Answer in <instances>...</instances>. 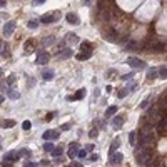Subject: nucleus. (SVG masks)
Wrapping results in <instances>:
<instances>
[{"label":"nucleus","instance_id":"49530a36","mask_svg":"<svg viewBox=\"0 0 167 167\" xmlns=\"http://www.w3.org/2000/svg\"><path fill=\"white\" fill-rule=\"evenodd\" d=\"M147 105H149V99H146L144 102H142V104H140V109H146Z\"/></svg>","mask_w":167,"mask_h":167},{"label":"nucleus","instance_id":"423d86ee","mask_svg":"<svg viewBox=\"0 0 167 167\" xmlns=\"http://www.w3.org/2000/svg\"><path fill=\"white\" fill-rule=\"evenodd\" d=\"M49 60H50V55L47 54L45 50H40V52L37 54V64L38 65H44V64H47Z\"/></svg>","mask_w":167,"mask_h":167},{"label":"nucleus","instance_id":"bb28decb","mask_svg":"<svg viewBox=\"0 0 167 167\" xmlns=\"http://www.w3.org/2000/svg\"><path fill=\"white\" fill-rule=\"evenodd\" d=\"M84 95H85V90H84V89H80V90H77V94L72 97V100H79V99H82Z\"/></svg>","mask_w":167,"mask_h":167},{"label":"nucleus","instance_id":"4d7b16f0","mask_svg":"<svg viewBox=\"0 0 167 167\" xmlns=\"http://www.w3.org/2000/svg\"><path fill=\"white\" fill-rule=\"evenodd\" d=\"M2 102H4V97H2V95H0V104H2Z\"/></svg>","mask_w":167,"mask_h":167},{"label":"nucleus","instance_id":"4c0bfd02","mask_svg":"<svg viewBox=\"0 0 167 167\" xmlns=\"http://www.w3.org/2000/svg\"><path fill=\"white\" fill-rule=\"evenodd\" d=\"M17 154H18V157H20V155H30V150H27V149H22V150H18Z\"/></svg>","mask_w":167,"mask_h":167},{"label":"nucleus","instance_id":"37998d69","mask_svg":"<svg viewBox=\"0 0 167 167\" xmlns=\"http://www.w3.org/2000/svg\"><path fill=\"white\" fill-rule=\"evenodd\" d=\"M80 47H82V50H84V49H85V50H89V49H90V44H89V42H84V44H82Z\"/></svg>","mask_w":167,"mask_h":167},{"label":"nucleus","instance_id":"412c9836","mask_svg":"<svg viewBox=\"0 0 167 167\" xmlns=\"http://www.w3.org/2000/svg\"><path fill=\"white\" fill-rule=\"evenodd\" d=\"M42 79L47 80V82H49V80H52V79H54V70H44V74H42Z\"/></svg>","mask_w":167,"mask_h":167},{"label":"nucleus","instance_id":"a19ab883","mask_svg":"<svg viewBox=\"0 0 167 167\" xmlns=\"http://www.w3.org/2000/svg\"><path fill=\"white\" fill-rule=\"evenodd\" d=\"M132 77H134L132 74H124V75L120 77V79H122V80H132Z\"/></svg>","mask_w":167,"mask_h":167},{"label":"nucleus","instance_id":"864d4df0","mask_svg":"<svg viewBox=\"0 0 167 167\" xmlns=\"http://www.w3.org/2000/svg\"><path fill=\"white\" fill-rule=\"evenodd\" d=\"M4 167H12V164H10V162H4Z\"/></svg>","mask_w":167,"mask_h":167},{"label":"nucleus","instance_id":"de8ad7c7","mask_svg":"<svg viewBox=\"0 0 167 167\" xmlns=\"http://www.w3.org/2000/svg\"><path fill=\"white\" fill-rule=\"evenodd\" d=\"M44 2H45V0H33L32 4L33 5H40V4H44Z\"/></svg>","mask_w":167,"mask_h":167},{"label":"nucleus","instance_id":"4468645a","mask_svg":"<svg viewBox=\"0 0 167 167\" xmlns=\"http://www.w3.org/2000/svg\"><path fill=\"white\" fill-rule=\"evenodd\" d=\"M77 152H79V142H72L67 154H69V157H77Z\"/></svg>","mask_w":167,"mask_h":167},{"label":"nucleus","instance_id":"1a4fd4ad","mask_svg":"<svg viewBox=\"0 0 167 167\" xmlns=\"http://www.w3.org/2000/svg\"><path fill=\"white\" fill-rule=\"evenodd\" d=\"M157 134L159 135H164V134H166V115H162L157 120Z\"/></svg>","mask_w":167,"mask_h":167},{"label":"nucleus","instance_id":"2eb2a0df","mask_svg":"<svg viewBox=\"0 0 167 167\" xmlns=\"http://www.w3.org/2000/svg\"><path fill=\"white\" fill-rule=\"evenodd\" d=\"M17 159H18V154H17L15 150H10V152L5 154L4 160H5V162H12V160H17Z\"/></svg>","mask_w":167,"mask_h":167},{"label":"nucleus","instance_id":"9b49d317","mask_svg":"<svg viewBox=\"0 0 167 167\" xmlns=\"http://www.w3.org/2000/svg\"><path fill=\"white\" fill-rule=\"evenodd\" d=\"M124 160V155L120 152H115V154H110V159H109V164H120Z\"/></svg>","mask_w":167,"mask_h":167},{"label":"nucleus","instance_id":"9d476101","mask_svg":"<svg viewBox=\"0 0 167 167\" xmlns=\"http://www.w3.org/2000/svg\"><path fill=\"white\" fill-rule=\"evenodd\" d=\"M72 55H74L72 49H64V50H60L58 54H55V57L60 58V60H64V58H69V57H72Z\"/></svg>","mask_w":167,"mask_h":167},{"label":"nucleus","instance_id":"8fccbe9b","mask_svg":"<svg viewBox=\"0 0 167 167\" xmlns=\"http://www.w3.org/2000/svg\"><path fill=\"white\" fill-rule=\"evenodd\" d=\"M24 167H37V164H33V162H29V164H25Z\"/></svg>","mask_w":167,"mask_h":167},{"label":"nucleus","instance_id":"473e14b6","mask_svg":"<svg viewBox=\"0 0 167 167\" xmlns=\"http://www.w3.org/2000/svg\"><path fill=\"white\" fill-rule=\"evenodd\" d=\"M27 27H29V29H37V27H38V22L37 20H29Z\"/></svg>","mask_w":167,"mask_h":167},{"label":"nucleus","instance_id":"393cba45","mask_svg":"<svg viewBox=\"0 0 167 167\" xmlns=\"http://www.w3.org/2000/svg\"><path fill=\"white\" fill-rule=\"evenodd\" d=\"M0 125H4V127H13V125H15V120H12V119H5V120H2L0 122Z\"/></svg>","mask_w":167,"mask_h":167},{"label":"nucleus","instance_id":"09e8293b","mask_svg":"<svg viewBox=\"0 0 167 167\" xmlns=\"http://www.w3.org/2000/svg\"><path fill=\"white\" fill-rule=\"evenodd\" d=\"M60 129H62V130H67V129H70V124H64L62 127H60Z\"/></svg>","mask_w":167,"mask_h":167},{"label":"nucleus","instance_id":"603ef678","mask_svg":"<svg viewBox=\"0 0 167 167\" xmlns=\"http://www.w3.org/2000/svg\"><path fill=\"white\" fill-rule=\"evenodd\" d=\"M29 85H35V80H33V79H29Z\"/></svg>","mask_w":167,"mask_h":167},{"label":"nucleus","instance_id":"6e6552de","mask_svg":"<svg viewBox=\"0 0 167 167\" xmlns=\"http://www.w3.org/2000/svg\"><path fill=\"white\" fill-rule=\"evenodd\" d=\"M15 27H17L15 22H8V24H5V27H4V35L5 37H10V35L13 33V30H15Z\"/></svg>","mask_w":167,"mask_h":167},{"label":"nucleus","instance_id":"f257e3e1","mask_svg":"<svg viewBox=\"0 0 167 167\" xmlns=\"http://www.w3.org/2000/svg\"><path fill=\"white\" fill-rule=\"evenodd\" d=\"M152 140H154V134L146 127V129H142L140 132H139V144H137V147H149Z\"/></svg>","mask_w":167,"mask_h":167},{"label":"nucleus","instance_id":"7ed1b4c3","mask_svg":"<svg viewBox=\"0 0 167 167\" xmlns=\"http://www.w3.org/2000/svg\"><path fill=\"white\" fill-rule=\"evenodd\" d=\"M127 64H129L132 69H137V70H142L146 67V62L142 58H137V57H129L127 58Z\"/></svg>","mask_w":167,"mask_h":167},{"label":"nucleus","instance_id":"4be33fe9","mask_svg":"<svg viewBox=\"0 0 167 167\" xmlns=\"http://www.w3.org/2000/svg\"><path fill=\"white\" fill-rule=\"evenodd\" d=\"M90 57H92V52H90V50H85V52H82V54L77 55V58H79V60H87V58H90Z\"/></svg>","mask_w":167,"mask_h":167},{"label":"nucleus","instance_id":"5701e85b","mask_svg":"<svg viewBox=\"0 0 167 167\" xmlns=\"http://www.w3.org/2000/svg\"><path fill=\"white\" fill-rule=\"evenodd\" d=\"M20 97V94L15 90V89H8V99H12V100H17Z\"/></svg>","mask_w":167,"mask_h":167},{"label":"nucleus","instance_id":"5fc2aeb1","mask_svg":"<svg viewBox=\"0 0 167 167\" xmlns=\"http://www.w3.org/2000/svg\"><path fill=\"white\" fill-rule=\"evenodd\" d=\"M0 7H5V0H0Z\"/></svg>","mask_w":167,"mask_h":167},{"label":"nucleus","instance_id":"3c124183","mask_svg":"<svg viewBox=\"0 0 167 167\" xmlns=\"http://www.w3.org/2000/svg\"><path fill=\"white\" fill-rule=\"evenodd\" d=\"M70 167H82V164H79V162H74V164H70Z\"/></svg>","mask_w":167,"mask_h":167},{"label":"nucleus","instance_id":"6e6d98bb","mask_svg":"<svg viewBox=\"0 0 167 167\" xmlns=\"http://www.w3.org/2000/svg\"><path fill=\"white\" fill-rule=\"evenodd\" d=\"M84 4H85V5H89V4H90V0H84Z\"/></svg>","mask_w":167,"mask_h":167},{"label":"nucleus","instance_id":"72a5a7b5","mask_svg":"<svg viewBox=\"0 0 167 167\" xmlns=\"http://www.w3.org/2000/svg\"><path fill=\"white\" fill-rule=\"evenodd\" d=\"M97 135H99V130H97V129H92L90 132H89V137H90V139H95Z\"/></svg>","mask_w":167,"mask_h":167},{"label":"nucleus","instance_id":"dca6fc26","mask_svg":"<svg viewBox=\"0 0 167 167\" xmlns=\"http://www.w3.org/2000/svg\"><path fill=\"white\" fill-rule=\"evenodd\" d=\"M150 50H152V52H164V50H166V42H157V44H154V45L150 47Z\"/></svg>","mask_w":167,"mask_h":167},{"label":"nucleus","instance_id":"a211bd4d","mask_svg":"<svg viewBox=\"0 0 167 167\" xmlns=\"http://www.w3.org/2000/svg\"><path fill=\"white\" fill-rule=\"evenodd\" d=\"M0 55H4V57H8V55H10L7 42H2V44H0Z\"/></svg>","mask_w":167,"mask_h":167},{"label":"nucleus","instance_id":"f8f14e48","mask_svg":"<svg viewBox=\"0 0 167 167\" xmlns=\"http://www.w3.org/2000/svg\"><path fill=\"white\" fill-rule=\"evenodd\" d=\"M124 122H125V115H117V117H114V120H112V127L114 129H120Z\"/></svg>","mask_w":167,"mask_h":167},{"label":"nucleus","instance_id":"58836bf2","mask_svg":"<svg viewBox=\"0 0 167 167\" xmlns=\"http://www.w3.org/2000/svg\"><path fill=\"white\" fill-rule=\"evenodd\" d=\"M77 157H80V159L87 157V150H79V152H77Z\"/></svg>","mask_w":167,"mask_h":167},{"label":"nucleus","instance_id":"a878e982","mask_svg":"<svg viewBox=\"0 0 167 167\" xmlns=\"http://www.w3.org/2000/svg\"><path fill=\"white\" fill-rule=\"evenodd\" d=\"M155 77H157V70H155V69H150L149 74H147V80H154Z\"/></svg>","mask_w":167,"mask_h":167},{"label":"nucleus","instance_id":"0eeeda50","mask_svg":"<svg viewBox=\"0 0 167 167\" xmlns=\"http://www.w3.org/2000/svg\"><path fill=\"white\" fill-rule=\"evenodd\" d=\"M139 49H140V44H139V42H135V40L125 42V50H127V52H134V50H139Z\"/></svg>","mask_w":167,"mask_h":167},{"label":"nucleus","instance_id":"ea45409f","mask_svg":"<svg viewBox=\"0 0 167 167\" xmlns=\"http://www.w3.org/2000/svg\"><path fill=\"white\" fill-rule=\"evenodd\" d=\"M52 149H54V146H52V144H44V150H47V152H52Z\"/></svg>","mask_w":167,"mask_h":167},{"label":"nucleus","instance_id":"6ab92c4d","mask_svg":"<svg viewBox=\"0 0 167 167\" xmlns=\"http://www.w3.org/2000/svg\"><path fill=\"white\" fill-rule=\"evenodd\" d=\"M119 146H120V139H114L112 146H110V149H109V155L114 154V152H115V150L119 149Z\"/></svg>","mask_w":167,"mask_h":167},{"label":"nucleus","instance_id":"f704fd0d","mask_svg":"<svg viewBox=\"0 0 167 167\" xmlns=\"http://www.w3.org/2000/svg\"><path fill=\"white\" fill-rule=\"evenodd\" d=\"M125 95H129V90H127V89H122V90L119 92V99H124Z\"/></svg>","mask_w":167,"mask_h":167},{"label":"nucleus","instance_id":"aec40b11","mask_svg":"<svg viewBox=\"0 0 167 167\" xmlns=\"http://www.w3.org/2000/svg\"><path fill=\"white\" fill-rule=\"evenodd\" d=\"M54 42H55V37H54V35H49V37H45L44 40H42V45H44V47H49V45H52Z\"/></svg>","mask_w":167,"mask_h":167},{"label":"nucleus","instance_id":"b1692460","mask_svg":"<svg viewBox=\"0 0 167 167\" xmlns=\"http://www.w3.org/2000/svg\"><path fill=\"white\" fill-rule=\"evenodd\" d=\"M77 40H79V38H77V35H75V33H67L65 42H69V44H75Z\"/></svg>","mask_w":167,"mask_h":167},{"label":"nucleus","instance_id":"c03bdc74","mask_svg":"<svg viewBox=\"0 0 167 167\" xmlns=\"http://www.w3.org/2000/svg\"><path fill=\"white\" fill-rule=\"evenodd\" d=\"M54 115H55V112H50V114H47L45 120H52V119H54Z\"/></svg>","mask_w":167,"mask_h":167},{"label":"nucleus","instance_id":"13d9d810","mask_svg":"<svg viewBox=\"0 0 167 167\" xmlns=\"http://www.w3.org/2000/svg\"><path fill=\"white\" fill-rule=\"evenodd\" d=\"M2 75H4V70H2V69H0V77H2Z\"/></svg>","mask_w":167,"mask_h":167},{"label":"nucleus","instance_id":"a18cd8bd","mask_svg":"<svg viewBox=\"0 0 167 167\" xmlns=\"http://www.w3.org/2000/svg\"><path fill=\"white\" fill-rule=\"evenodd\" d=\"M90 160H92V162L99 160V154H92V155H90Z\"/></svg>","mask_w":167,"mask_h":167},{"label":"nucleus","instance_id":"c756f323","mask_svg":"<svg viewBox=\"0 0 167 167\" xmlns=\"http://www.w3.org/2000/svg\"><path fill=\"white\" fill-rule=\"evenodd\" d=\"M25 54H30V52H33V44L32 42H27L25 44V50H24Z\"/></svg>","mask_w":167,"mask_h":167},{"label":"nucleus","instance_id":"cd10ccee","mask_svg":"<svg viewBox=\"0 0 167 167\" xmlns=\"http://www.w3.org/2000/svg\"><path fill=\"white\" fill-rule=\"evenodd\" d=\"M62 147H55V149H52V155H54V157H60V155H62Z\"/></svg>","mask_w":167,"mask_h":167},{"label":"nucleus","instance_id":"ddd939ff","mask_svg":"<svg viewBox=\"0 0 167 167\" xmlns=\"http://www.w3.org/2000/svg\"><path fill=\"white\" fill-rule=\"evenodd\" d=\"M58 130H47V132H44V140H50V139H58Z\"/></svg>","mask_w":167,"mask_h":167},{"label":"nucleus","instance_id":"39448f33","mask_svg":"<svg viewBox=\"0 0 167 167\" xmlns=\"http://www.w3.org/2000/svg\"><path fill=\"white\" fill-rule=\"evenodd\" d=\"M117 37H119V33H117V30L114 29V27L104 30V38L107 42H117Z\"/></svg>","mask_w":167,"mask_h":167},{"label":"nucleus","instance_id":"c85d7f7f","mask_svg":"<svg viewBox=\"0 0 167 167\" xmlns=\"http://www.w3.org/2000/svg\"><path fill=\"white\" fill-rule=\"evenodd\" d=\"M135 137H137V132H135V130H132V132L129 134V142L132 144V146H135Z\"/></svg>","mask_w":167,"mask_h":167},{"label":"nucleus","instance_id":"e433bc0d","mask_svg":"<svg viewBox=\"0 0 167 167\" xmlns=\"http://www.w3.org/2000/svg\"><path fill=\"white\" fill-rule=\"evenodd\" d=\"M30 127H32V124H30V120H25L24 124H22V129H24V130H29Z\"/></svg>","mask_w":167,"mask_h":167},{"label":"nucleus","instance_id":"f3484780","mask_svg":"<svg viewBox=\"0 0 167 167\" xmlns=\"http://www.w3.org/2000/svg\"><path fill=\"white\" fill-rule=\"evenodd\" d=\"M65 18H67V22H69L70 25H79V22H80V20H79V17L75 15V13H67Z\"/></svg>","mask_w":167,"mask_h":167},{"label":"nucleus","instance_id":"c9c22d12","mask_svg":"<svg viewBox=\"0 0 167 167\" xmlns=\"http://www.w3.org/2000/svg\"><path fill=\"white\" fill-rule=\"evenodd\" d=\"M15 80H17V75H10V77H8V80H7L5 84H7V85H12Z\"/></svg>","mask_w":167,"mask_h":167},{"label":"nucleus","instance_id":"7c9ffc66","mask_svg":"<svg viewBox=\"0 0 167 167\" xmlns=\"http://www.w3.org/2000/svg\"><path fill=\"white\" fill-rule=\"evenodd\" d=\"M159 77H160V79H166V77H167V70H166V65H164V67H160V69H159Z\"/></svg>","mask_w":167,"mask_h":167},{"label":"nucleus","instance_id":"20e7f679","mask_svg":"<svg viewBox=\"0 0 167 167\" xmlns=\"http://www.w3.org/2000/svg\"><path fill=\"white\" fill-rule=\"evenodd\" d=\"M60 17H62V15H60V12H54V13H49V15H44L40 18V22L44 25H49V24H54V22H57Z\"/></svg>","mask_w":167,"mask_h":167},{"label":"nucleus","instance_id":"f03ea898","mask_svg":"<svg viewBox=\"0 0 167 167\" xmlns=\"http://www.w3.org/2000/svg\"><path fill=\"white\" fill-rule=\"evenodd\" d=\"M150 159L152 157H150L149 147H137V149H135V160H137V164H146Z\"/></svg>","mask_w":167,"mask_h":167},{"label":"nucleus","instance_id":"2f4dec72","mask_svg":"<svg viewBox=\"0 0 167 167\" xmlns=\"http://www.w3.org/2000/svg\"><path fill=\"white\" fill-rule=\"evenodd\" d=\"M117 112V107H109L107 110H105V117H110V115H114V114Z\"/></svg>","mask_w":167,"mask_h":167},{"label":"nucleus","instance_id":"79ce46f5","mask_svg":"<svg viewBox=\"0 0 167 167\" xmlns=\"http://www.w3.org/2000/svg\"><path fill=\"white\" fill-rule=\"evenodd\" d=\"M127 90H129V92L137 90V84H130V87H127Z\"/></svg>","mask_w":167,"mask_h":167}]
</instances>
